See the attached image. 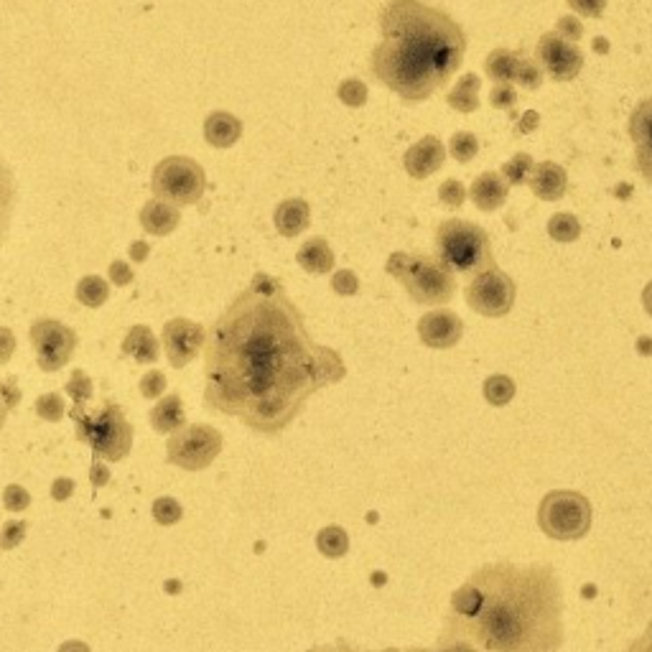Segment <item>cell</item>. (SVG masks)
<instances>
[{
  "instance_id": "1",
  "label": "cell",
  "mask_w": 652,
  "mask_h": 652,
  "mask_svg": "<svg viewBox=\"0 0 652 652\" xmlns=\"http://www.w3.org/2000/svg\"><path fill=\"white\" fill-rule=\"evenodd\" d=\"M347 375L342 355L309 334L281 278L255 273L204 342V405L250 431L278 436L326 385Z\"/></svg>"
},
{
  "instance_id": "2",
  "label": "cell",
  "mask_w": 652,
  "mask_h": 652,
  "mask_svg": "<svg viewBox=\"0 0 652 652\" xmlns=\"http://www.w3.org/2000/svg\"><path fill=\"white\" fill-rule=\"evenodd\" d=\"M479 652H561L563 586L548 563H484L454 591L439 642Z\"/></svg>"
},
{
  "instance_id": "3",
  "label": "cell",
  "mask_w": 652,
  "mask_h": 652,
  "mask_svg": "<svg viewBox=\"0 0 652 652\" xmlns=\"http://www.w3.org/2000/svg\"><path fill=\"white\" fill-rule=\"evenodd\" d=\"M377 21L383 41L372 49L370 72L400 100L426 102L464 64L467 34L423 0H388Z\"/></svg>"
},
{
  "instance_id": "4",
  "label": "cell",
  "mask_w": 652,
  "mask_h": 652,
  "mask_svg": "<svg viewBox=\"0 0 652 652\" xmlns=\"http://www.w3.org/2000/svg\"><path fill=\"white\" fill-rule=\"evenodd\" d=\"M69 416L77 426V441L90 446L92 459H102L107 464L128 459L133 449V426L113 398L102 400L95 411L87 405H74Z\"/></svg>"
},
{
  "instance_id": "5",
  "label": "cell",
  "mask_w": 652,
  "mask_h": 652,
  "mask_svg": "<svg viewBox=\"0 0 652 652\" xmlns=\"http://www.w3.org/2000/svg\"><path fill=\"white\" fill-rule=\"evenodd\" d=\"M385 270L418 306H446L456 293V273L433 255L393 253Z\"/></svg>"
},
{
  "instance_id": "6",
  "label": "cell",
  "mask_w": 652,
  "mask_h": 652,
  "mask_svg": "<svg viewBox=\"0 0 652 652\" xmlns=\"http://www.w3.org/2000/svg\"><path fill=\"white\" fill-rule=\"evenodd\" d=\"M436 258L454 273H479L495 265L489 235L469 220L441 222L436 230Z\"/></svg>"
},
{
  "instance_id": "7",
  "label": "cell",
  "mask_w": 652,
  "mask_h": 652,
  "mask_svg": "<svg viewBox=\"0 0 652 652\" xmlns=\"http://www.w3.org/2000/svg\"><path fill=\"white\" fill-rule=\"evenodd\" d=\"M540 530L553 540H579L591 528V505L574 489H553L538 507Z\"/></svg>"
},
{
  "instance_id": "8",
  "label": "cell",
  "mask_w": 652,
  "mask_h": 652,
  "mask_svg": "<svg viewBox=\"0 0 652 652\" xmlns=\"http://www.w3.org/2000/svg\"><path fill=\"white\" fill-rule=\"evenodd\" d=\"M207 174L194 158L169 156L153 169L151 192L156 199L176 204V207H194L204 197Z\"/></svg>"
},
{
  "instance_id": "9",
  "label": "cell",
  "mask_w": 652,
  "mask_h": 652,
  "mask_svg": "<svg viewBox=\"0 0 652 652\" xmlns=\"http://www.w3.org/2000/svg\"><path fill=\"white\" fill-rule=\"evenodd\" d=\"M225 439L222 433L207 423L181 426L166 441V461L184 472H204L222 454Z\"/></svg>"
},
{
  "instance_id": "10",
  "label": "cell",
  "mask_w": 652,
  "mask_h": 652,
  "mask_svg": "<svg viewBox=\"0 0 652 652\" xmlns=\"http://www.w3.org/2000/svg\"><path fill=\"white\" fill-rule=\"evenodd\" d=\"M464 296H467L469 309L477 311L479 316L500 319V316L510 314L512 306H515L518 286H515V281L507 276L505 270H500L497 265H489V268L474 273Z\"/></svg>"
},
{
  "instance_id": "11",
  "label": "cell",
  "mask_w": 652,
  "mask_h": 652,
  "mask_svg": "<svg viewBox=\"0 0 652 652\" xmlns=\"http://www.w3.org/2000/svg\"><path fill=\"white\" fill-rule=\"evenodd\" d=\"M29 337L41 372H57L67 367L77 349V332L57 319H36Z\"/></svg>"
},
{
  "instance_id": "12",
  "label": "cell",
  "mask_w": 652,
  "mask_h": 652,
  "mask_svg": "<svg viewBox=\"0 0 652 652\" xmlns=\"http://www.w3.org/2000/svg\"><path fill=\"white\" fill-rule=\"evenodd\" d=\"M535 59L553 82H571L579 77L581 67H584L581 46L576 41L563 39L558 31H548L540 36L538 46H535Z\"/></svg>"
},
{
  "instance_id": "13",
  "label": "cell",
  "mask_w": 652,
  "mask_h": 652,
  "mask_svg": "<svg viewBox=\"0 0 652 652\" xmlns=\"http://www.w3.org/2000/svg\"><path fill=\"white\" fill-rule=\"evenodd\" d=\"M161 342L171 367L181 370V367L197 360L199 352L204 349V342H207V332H204V326L197 324V321L179 316V319H171L163 324Z\"/></svg>"
},
{
  "instance_id": "14",
  "label": "cell",
  "mask_w": 652,
  "mask_h": 652,
  "mask_svg": "<svg viewBox=\"0 0 652 652\" xmlns=\"http://www.w3.org/2000/svg\"><path fill=\"white\" fill-rule=\"evenodd\" d=\"M418 337L431 349H451L464 337V321L451 309H433L418 321Z\"/></svg>"
},
{
  "instance_id": "15",
  "label": "cell",
  "mask_w": 652,
  "mask_h": 652,
  "mask_svg": "<svg viewBox=\"0 0 652 652\" xmlns=\"http://www.w3.org/2000/svg\"><path fill=\"white\" fill-rule=\"evenodd\" d=\"M630 138L635 143V169L652 184V97L642 100L630 115Z\"/></svg>"
},
{
  "instance_id": "16",
  "label": "cell",
  "mask_w": 652,
  "mask_h": 652,
  "mask_svg": "<svg viewBox=\"0 0 652 652\" xmlns=\"http://www.w3.org/2000/svg\"><path fill=\"white\" fill-rule=\"evenodd\" d=\"M446 153L449 151H446V146L441 143V138H436V135H423L421 141L413 143V146L405 151L403 166L411 179H428V176L436 174V171L444 166Z\"/></svg>"
},
{
  "instance_id": "17",
  "label": "cell",
  "mask_w": 652,
  "mask_h": 652,
  "mask_svg": "<svg viewBox=\"0 0 652 652\" xmlns=\"http://www.w3.org/2000/svg\"><path fill=\"white\" fill-rule=\"evenodd\" d=\"M530 192L543 202H558L566 197L568 192V174L561 163L553 161H540L535 163L533 171L528 176Z\"/></svg>"
},
{
  "instance_id": "18",
  "label": "cell",
  "mask_w": 652,
  "mask_h": 652,
  "mask_svg": "<svg viewBox=\"0 0 652 652\" xmlns=\"http://www.w3.org/2000/svg\"><path fill=\"white\" fill-rule=\"evenodd\" d=\"M510 189L512 186L507 184V179L500 171H484V174H479L477 179L472 181L467 194L472 197V202L477 204V209H482V212H495V209L505 207L507 197H510Z\"/></svg>"
},
{
  "instance_id": "19",
  "label": "cell",
  "mask_w": 652,
  "mask_h": 652,
  "mask_svg": "<svg viewBox=\"0 0 652 652\" xmlns=\"http://www.w3.org/2000/svg\"><path fill=\"white\" fill-rule=\"evenodd\" d=\"M138 220H141V227L148 235L166 237L179 227L181 209L176 204L163 202V199H151V202L143 204Z\"/></svg>"
},
{
  "instance_id": "20",
  "label": "cell",
  "mask_w": 652,
  "mask_h": 652,
  "mask_svg": "<svg viewBox=\"0 0 652 652\" xmlns=\"http://www.w3.org/2000/svg\"><path fill=\"white\" fill-rule=\"evenodd\" d=\"M273 222H276L278 235L283 237H298L301 232L309 230L311 222V209L304 199H283L276 207V214H273Z\"/></svg>"
},
{
  "instance_id": "21",
  "label": "cell",
  "mask_w": 652,
  "mask_h": 652,
  "mask_svg": "<svg viewBox=\"0 0 652 652\" xmlns=\"http://www.w3.org/2000/svg\"><path fill=\"white\" fill-rule=\"evenodd\" d=\"M123 355L133 357L138 365H153L161 357V344H158L156 334L151 332V326L135 324L123 339Z\"/></svg>"
},
{
  "instance_id": "22",
  "label": "cell",
  "mask_w": 652,
  "mask_h": 652,
  "mask_svg": "<svg viewBox=\"0 0 652 652\" xmlns=\"http://www.w3.org/2000/svg\"><path fill=\"white\" fill-rule=\"evenodd\" d=\"M242 135V120L232 113L217 110L204 120V138L212 148H232Z\"/></svg>"
},
{
  "instance_id": "23",
  "label": "cell",
  "mask_w": 652,
  "mask_h": 652,
  "mask_svg": "<svg viewBox=\"0 0 652 652\" xmlns=\"http://www.w3.org/2000/svg\"><path fill=\"white\" fill-rule=\"evenodd\" d=\"M181 426H186V411L184 403H181V395L171 393L163 395V398L156 400V405L151 408V428L156 433H174L179 431Z\"/></svg>"
},
{
  "instance_id": "24",
  "label": "cell",
  "mask_w": 652,
  "mask_h": 652,
  "mask_svg": "<svg viewBox=\"0 0 652 652\" xmlns=\"http://www.w3.org/2000/svg\"><path fill=\"white\" fill-rule=\"evenodd\" d=\"M296 260L311 276H326L334 268V253L324 237H311L309 242H304L296 253Z\"/></svg>"
},
{
  "instance_id": "25",
  "label": "cell",
  "mask_w": 652,
  "mask_h": 652,
  "mask_svg": "<svg viewBox=\"0 0 652 652\" xmlns=\"http://www.w3.org/2000/svg\"><path fill=\"white\" fill-rule=\"evenodd\" d=\"M16 179H13L11 169H8L6 163L0 161V248H3V242H6L8 230H11V220H13V209H16Z\"/></svg>"
},
{
  "instance_id": "26",
  "label": "cell",
  "mask_w": 652,
  "mask_h": 652,
  "mask_svg": "<svg viewBox=\"0 0 652 652\" xmlns=\"http://www.w3.org/2000/svg\"><path fill=\"white\" fill-rule=\"evenodd\" d=\"M446 102H449L451 110H459V113L469 115L479 107V77L477 74H464L459 77V82L454 85V90L446 95Z\"/></svg>"
},
{
  "instance_id": "27",
  "label": "cell",
  "mask_w": 652,
  "mask_h": 652,
  "mask_svg": "<svg viewBox=\"0 0 652 652\" xmlns=\"http://www.w3.org/2000/svg\"><path fill=\"white\" fill-rule=\"evenodd\" d=\"M515 67H518V54L510 49H492L487 54V59H484V74H487L495 85H500V82H512Z\"/></svg>"
},
{
  "instance_id": "28",
  "label": "cell",
  "mask_w": 652,
  "mask_h": 652,
  "mask_svg": "<svg viewBox=\"0 0 652 652\" xmlns=\"http://www.w3.org/2000/svg\"><path fill=\"white\" fill-rule=\"evenodd\" d=\"M77 301L87 309H100L110 298V283L102 276H85L77 283V291H74Z\"/></svg>"
},
{
  "instance_id": "29",
  "label": "cell",
  "mask_w": 652,
  "mask_h": 652,
  "mask_svg": "<svg viewBox=\"0 0 652 652\" xmlns=\"http://www.w3.org/2000/svg\"><path fill=\"white\" fill-rule=\"evenodd\" d=\"M548 235L556 242H576L581 235V222L576 214L558 212L548 220Z\"/></svg>"
},
{
  "instance_id": "30",
  "label": "cell",
  "mask_w": 652,
  "mask_h": 652,
  "mask_svg": "<svg viewBox=\"0 0 652 652\" xmlns=\"http://www.w3.org/2000/svg\"><path fill=\"white\" fill-rule=\"evenodd\" d=\"M515 395V380L507 375H492L484 380V398L489 405H507Z\"/></svg>"
},
{
  "instance_id": "31",
  "label": "cell",
  "mask_w": 652,
  "mask_h": 652,
  "mask_svg": "<svg viewBox=\"0 0 652 652\" xmlns=\"http://www.w3.org/2000/svg\"><path fill=\"white\" fill-rule=\"evenodd\" d=\"M449 153L454 161L472 163L479 153V138L474 133H469V130H459V133L451 135Z\"/></svg>"
},
{
  "instance_id": "32",
  "label": "cell",
  "mask_w": 652,
  "mask_h": 652,
  "mask_svg": "<svg viewBox=\"0 0 652 652\" xmlns=\"http://www.w3.org/2000/svg\"><path fill=\"white\" fill-rule=\"evenodd\" d=\"M535 161L530 153H515V156L510 158V161L505 163L500 169V174L505 176L507 184L510 186H520V184H528V176L530 171H533Z\"/></svg>"
},
{
  "instance_id": "33",
  "label": "cell",
  "mask_w": 652,
  "mask_h": 652,
  "mask_svg": "<svg viewBox=\"0 0 652 652\" xmlns=\"http://www.w3.org/2000/svg\"><path fill=\"white\" fill-rule=\"evenodd\" d=\"M512 85L523 87V90H538L543 85V69L535 59L518 57V67H515V77H512Z\"/></svg>"
},
{
  "instance_id": "34",
  "label": "cell",
  "mask_w": 652,
  "mask_h": 652,
  "mask_svg": "<svg viewBox=\"0 0 652 652\" xmlns=\"http://www.w3.org/2000/svg\"><path fill=\"white\" fill-rule=\"evenodd\" d=\"M316 543H319V551L324 553V556H329V558L344 556V553H347V548H349L347 533H344L342 528H337V525L321 530L319 538H316Z\"/></svg>"
},
{
  "instance_id": "35",
  "label": "cell",
  "mask_w": 652,
  "mask_h": 652,
  "mask_svg": "<svg viewBox=\"0 0 652 652\" xmlns=\"http://www.w3.org/2000/svg\"><path fill=\"white\" fill-rule=\"evenodd\" d=\"M64 390L74 400V405H87L92 400V395H95V383H92V377L85 370H74L67 385H64Z\"/></svg>"
},
{
  "instance_id": "36",
  "label": "cell",
  "mask_w": 652,
  "mask_h": 652,
  "mask_svg": "<svg viewBox=\"0 0 652 652\" xmlns=\"http://www.w3.org/2000/svg\"><path fill=\"white\" fill-rule=\"evenodd\" d=\"M151 512L153 520H156L158 525H163V528H171V525H176L184 518V507H181V502L176 500V497H158V500L153 502Z\"/></svg>"
},
{
  "instance_id": "37",
  "label": "cell",
  "mask_w": 652,
  "mask_h": 652,
  "mask_svg": "<svg viewBox=\"0 0 652 652\" xmlns=\"http://www.w3.org/2000/svg\"><path fill=\"white\" fill-rule=\"evenodd\" d=\"M64 398L62 393H44L39 400H36L34 411L41 421L46 423H59L64 418Z\"/></svg>"
},
{
  "instance_id": "38",
  "label": "cell",
  "mask_w": 652,
  "mask_h": 652,
  "mask_svg": "<svg viewBox=\"0 0 652 652\" xmlns=\"http://www.w3.org/2000/svg\"><path fill=\"white\" fill-rule=\"evenodd\" d=\"M29 533V523L26 520H6L0 525V551H13L26 540Z\"/></svg>"
},
{
  "instance_id": "39",
  "label": "cell",
  "mask_w": 652,
  "mask_h": 652,
  "mask_svg": "<svg viewBox=\"0 0 652 652\" xmlns=\"http://www.w3.org/2000/svg\"><path fill=\"white\" fill-rule=\"evenodd\" d=\"M337 95L347 107H365L370 92H367V85L362 79H344L342 85H339Z\"/></svg>"
},
{
  "instance_id": "40",
  "label": "cell",
  "mask_w": 652,
  "mask_h": 652,
  "mask_svg": "<svg viewBox=\"0 0 652 652\" xmlns=\"http://www.w3.org/2000/svg\"><path fill=\"white\" fill-rule=\"evenodd\" d=\"M166 385H169V380H166V375H163L161 370H148L146 375L141 377L138 390H141V395L146 400H158L166 393Z\"/></svg>"
},
{
  "instance_id": "41",
  "label": "cell",
  "mask_w": 652,
  "mask_h": 652,
  "mask_svg": "<svg viewBox=\"0 0 652 652\" xmlns=\"http://www.w3.org/2000/svg\"><path fill=\"white\" fill-rule=\"evenodd\" d=\"M3 507L8 512H23L31 507V492L23 484H8L3 489Z\"/></svg>"
},
{
  "instance_id": "42",
  "label": "cell",
  "mask_w": 652,
  "mask_h": 652,
  "mask_svg": "<svg viewBox=\"0 0 652 652\" xmlns=\"http://www.w3.org/2000/svg\"><path fill=\"white\" fill-rule=\"evenodd\" d=\"M515 102H518V87L512 85V82H500L489 92V105L495 107V110H512Z\"/></svg>"
},
{
  "instance_id": "43",
  "label": "cell",
  "mask_w": 652,
  "mask_h": 652,
  "mask_svg": "<svg viewBox=\"0 0 652 652\" xmlns=\"http://www.w3.org/2000/svg\"><path fill=\"white\" fill-rule=\"evenodd\" d=\"M439 199L446 209H459L461 204H464V199H467V189H464L461 181L446 179L444 184L439 186Z\"/></svg>"
},
{
  "instance_id": "44",
  "label": "cell",
  "mask_w": 652,
  "mask_h": 652,
  "mask_svg": "<svg viewBox=\"0 0 652 652\" xmlns=\"http://www.w3.org/2000/svg\"><path fill=\"white\" fill-rule=\"evenodd\" d=\"M332 288L339 296H355L360 291V278L352 270H339L337 276L332 278Z\"/></svg>"
},
{
  "instance_id": "45",
  "label": "cell",
  "mask_w": 652,
  "mask_h": 652,
  "mask_svg": "<svg viewBox=\"0 0 652 652\" xmlns=\"http://www.w3.org/2000/svg\"><path fill=\"white\" fill-rule=\"evenodd\" d=\"M566 3L571 11L586 18H602V13L607 11V0H566Z\"/></svg>"
},
{
  "instance_id": "46",
  "label": "cell",
  "mask_w": 652,
  "mask_h": 652,
  "mask_svg": "<svg viewBox=\"0 0 652 652\" xmlns=\"http://www.w3.org/2000/svg\"><path fill=\"white\" fill-rule=\"evenodd\" d=\"M133 278H135L133 268H130L128 263H123V260H115V263L110 265V270H107V281L113 283V286L125 288L133 283Z\"/></svg>"
},
{
  "instance_id": "47",
  "label": "cell",
  "mask_w": 652,
  "mask_h": 652,
  "mask_svg": "<svg viewBox=\"0 0 652 652\" xmlns=\"http://www.w3.org/2000/svg\"><path fill=\"white\" fill-rule=\"evenodd\" d=\"M553 31H558V34H561L563 39H568V41H579L581 34H584V26H581L579 18L561 16V18H558L556 29H553Z\"/></svg>"
},
{
  "instance_id": "48",
  "label": "cell",
  "mask_w": 652,
  "mask_h": 652,
  "mask_svg": "<svg viewBox=\"0 0 652 652\" xmlns=\"http://www.w3.org/2000/svg\"><path fill=\"white\" fill-rule=\"evenodd\" d=\"M74 489H77V482H74L72 477L54 479V484H51V500H54V502H67L69 497L74 495Z\"/></svg>"
},
{
  "instance_id": "49",
  "label": "cell",
  "mask_w": 652,
  "mask_h": 652,
  "mask_svg": "<svg viewBox=\"0 0 652 652\" xmlns=\"http://www.w3.org/2000/svg\"><path fill=\"white\" fill-rule=\"evenodd\" d=\"M16 352V334L8 326H0V367L8 365Z\"/></svg>"
},
{
  "instance_id": "50",
  "label": "cell",
  "mask_w": 652,
  "mask_h": 652,
  "mask_svg": "<svg viewBox=\"0 0 652 652\" xmlns=\"http://www.w3.org/2000/svg\"><path fill=\"white\" fill-rule=\"evenodd\" d=\"M110 477H113V474H110V469H107L105 464H102V459H92V467H90V482H92V487H95V489L105 487V484L110 482Z\"/></svg>"
},
{
  "instance_id": "51",
  "label": "cell",
  "mask_w": 652,
  "mask_h": 652,
  "mask_svg": "<svg viewBox=\"0 0 652 652\" xmlns=\"http://www.w3.org/2000/svg\"><path fill=\"white\" fill-rule=\"evenodd\" d=\"M426 652H479V650L467 640H449V642H436V647Z\"/></svg>"
},
{
  "instance_id": "52",
  "label": "cell",
  "mask_w": 652,
  "mask_h": 652,
  "mask_svg": "<svg viewBox=\"0 0 652 652\" xmlns=\"http://www.w3.org/2000/svg\"><path fill=\"white\" fill-rule=\"evenodd\" d=\"M627 652H652V619H650V624L645 627V632H642V635L632 642L630 650Z\"/></svg>"
},
{
  "instance_id": "53",
  "label": "cell",
  "mask_w": 652,
  "mask_h": 652,
  "mask_svg": "<svg viewBox=\"0 0 652 652\" xmlns=\"http://www.w3.org/2000/svg\"><path fill=\"white\" fill-rule=\"evenodd\" d=\"M148 253H151V248H148V242L135 240L133 245H130V260H133V263H143V260L148 258Z\"/></svg>"
},
{
  "instance_id": "54",
  "label": "cell",
  "mask_w": 652,
  "mask_h": 652,
  "mask_svg": "<svg viewBox=\"0 0 652 652\" xmlns=\"http://www.w3.org/2000/svg\"><path fill=\"white\" fill-rule=\"evenodd\" d=\"M57 652H92V647L82 640H67L59 645Z\"/></svg>"
},
{
  "instance_id": "55",
  "label": "cell",
  "mask_w": 652,
  "mask_h": 652,
  "mask_svg": "<svg viewBox=\"0 0 652 652\" xmlns=\"http://www.w3.org/2000/svg\"><path fill=\"white\" fill-rule=\"evenodd\" d=\"M540 123V115L535 113V110H528V113L523 115V125H520V133H530V130L538 128Z\"/></svg>"
},
{
  "instance_id": "56",
  "label": "cell",
  "mask_w": 652,
  "mask_h": 652,
  "mask_svg": "<svg viewBox=\"0 0 652 652\" xmlns=\"http://www.w3.org/2000/svg\"><path fill=\"white\" fill-rule=\"evenodd\" d=\"M642 306H645V311H647V314L652 316V281L647 283V286H645V291H642Z\"/></svg>"
},
{
  "instance_id": "57",
  "label": "cell",
  "mask_w": 652,
  "mask_h": 652,
  "mask_svg": "<svg viewBox=\"0 0 652 652\" xmlns=\"http://www.w3.org/2000/svg\"><path fill=\"white\" fill-rule=\"evenodd\" d=\"M594 51H596V54H607V51H609V41L604 39V36H599V39H594Z\"/></svg>"
},
{
  "instance_id": "58",
  "label": "cell",
  "mask_w": 652,
  "mask_h": 652,
  "mask_svg": "<svg viewBox=\"0 0 652 652\" xmlns=\"http://www.w3.org/2000/svg\"><path fill=\"white\" fill-rule=\"evenodd\" d=\"M637 349H640V352H645V355H650V352H652V339H640V342H637Z\"/></svg>"
},
{
  "instance_id": "59",
  "label": "cell",
  "mask_w": 652,
  "mask_h": 652,
  "mask_svg": "<svg viewBox=\"0 0 652 652\" xmlns=\"http://www.w3.org/2000/svg\"><path fill=\"white\" fill-rule=\"evenodd\" d=\"M377 652H426V647H411V650H398V647H388V650H377Z\"/></svg>"
}]
</instances>
